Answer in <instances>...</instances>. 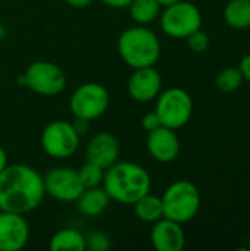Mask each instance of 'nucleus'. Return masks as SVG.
Returning <instances> with one entry per match:
<instances>
[{
	"label": "nucleus",
	"instance_id": "1",
	"mask_svg": "<svg viewBox=\"0 0 250 251\" xmlns=\"http://www.w3.org/2000/svg\"><path fill=\"white\" fill-rule=\"evenodd\" d=\"M44 196V181L37 169L7 163L0 172V210L27 215L41 204Z\"/></svg>",
	"mask_w": 250,
	"mask_h": 251
},
{
	"label": "nucleus",
	"instance_id": "2",
	"mask_svg": "<svg viewBox=\"0 0 250 251\" xmlns=\"http://www.w3.org/2000/svg\"><path fill=\"white\" fill-rule=\"evenodd\" d=\"M102 187L111 200L121 204H134L150 193L152 178L149 172L134 162H115L105 171Z\"/></svg>",
	"mask_w": 250,
	"mask_h": 251
},
{
	"label": "nucleus",
	"instance_id": "3",
	"mask_svg": "<svg viewBox=\"0 0 250 251\" xmlns=\"http://www.w3.org/2000/svg\"><path fill=\"white\" fill-rule=\"evenodd\" d=\"M116 46L124 63L133 69L155 66L161 57V41L146 25L124 29L118 37Z\"/></svg>",
	"mask_w": 250,
	"mask_h": 251
},
{
	"label": "nucleus",
	"instance_id": "4",
	"mask_svg": "<svg viewBox=\"0 0 250 251\" xmlns=\"http://www.w3.org/2000/svg\"><path fill=\"white\" fill-rule=\"evenodd\" d=\"M164 218L178 224H187L196 218L200 209V193L197 187L186 179L172 182L162 194Z\"/></svg>",
	"mask_w": 250,
	"mask_h": 251
},
{
	"label": "nucleus",
	"instance_id": "5",
	"mask_svg": "<svg viewBox=\"0 0 250 251\" xmlns=\"http://www.w3.org/2000/svg\"><path fill=\"white\" fill-rule=\"evenodd\" d=\"M155 112L164 126L177 131L190 122L193 115V99L186 90L171 87L156 97Z\"/></svg>",
	"mask_w": 250,
	"mask_h": 251
},
{
	"label": "nucleus",
	"instance_id": "6",
	"mask_svg": "<svg viewBox=\"0 0 250 251\" xmlns=\"http://www.w3.org/2000/svg\"><path fill=\"white\" fill-rule=\"evenodd\" d=\"M162 31L172 38H187L202 28V13L192 1L180 0L165 6L159 15Z\"/></svg>",
	"mask_w": 250,
	"mask_h": 251
},
{
	"label": "nucleus",
	"instance_id": "7",
	"mask_svg": "<svg viewBox=\"0 0 250 251\" xmlns=\"http://www.w3.org/2000/svg\"><path fill=\"white\" fill-rule=\"evenodd\" d=\"M111 96L106 87L99 82H85L77 87L69 100V109L74 118L94 121L109 107Z\"/></svg>",
	"mask_w": 250,
	"mask_h": 251
},
{
	"label": "nucleus",
	"instance_id": "8",
	"mask_svg": "<svg viewBox=\"0 0 250 251\" xmlns=\"http://www.w3.org/2000/svg\"><path fill=\"white\" fill-rule=\"evenodd\" d=\"M80 140L72 122L68 121H53L41 132V147L53 159L71 157L78 150Z\"/></svg>",
	"mask_w": 250,
	"mask_h": 251
},
{
	"label": "nucleus",
	"instance_id": "9",
	"mask_svg": "<svg viewBox=\"0 0 250 251\" xmlns=\"http://www.w3.org/2000/svg\"><path fill=\"white\" fill-rule=\"evenodd\" d=\"M25 87L40 96H56L63 91L66 85L65 72L53 62L37 60L32 62L24 74Z\"/></svg>",
	"mask_w": 250,
	"mask_h": 251
},
{
	"label": "nucleus",
	"instance_id": "10",
	"mask_svg": "<svg viewBox=\"0 0 250 251\" xmlns=\"http://www.w3.org/2000/svg\"><path fill=\"white\" fill-rule=\"evenodd\" d=\"M44 190L52 199L63 203L77 201L84 187L80 181L78 172L68 166H56L44 176Z\"/></svg>",
	"mask_w": 250,
	"mask_h": 251
},
{
	"label": "nucleus",
	"instance_id": "11",
	"mask_svg": "<svg viewBox=\"0 0 250 251\" xmlns=\"http://www.w3.org/2000/svg\"><path fill=\"white\" fill-rule=\"evenodd\" d=\"M29 240L25 215L0 210V251L22 250Z\"/></svg>",
	"mask_w": 250,
	"mask_h": 251
},
{
	"label": "nucleus",
	"instance_id": "12",
	"mask_svg": "<svg viewBox=\"0 0 250 251\" xmlns=\"http://www.w3.org/2000/svg\"><path fill=\"white\" fill-rule=\"evenodd\" d=\"M161 88H162V76L155 66L134 69L127 84L130 97L139 103H149L155 100L159 96Z\"/></svg>",
	"mask_w": 250,
	"mask_h": 251
},
{
	"label": "nucleus",
	"instance_id": "13",
	"mask_svg": "<svg viewBox=\"0 0 250 251\" xmlns=\"http://www.w3.org/2000/svg\"><path fill=\"white\" fill-rule=\"evenodd\" d=\"M146 147L153 160L159 163H171L178 157L181 144L175 129L162 125L147 132Z\"/></svg>",
	"mask_w": 250,
	"mask_h": 251
},
{
	"label": "nucleus",
	"instance_id": "14",
	"mask_svg": "<svg viewBox=\"0 0 250 251\" xmlns=\"http://www.w3.org/2000/svg\"><path fill=\"white\" fill-rule=\"evenodd\" d=\"M119 156V141L118 138L106 131L94 134L85 146V157L88 162L99 165L103 169H108Z\"/></svg>",
	"mask_w": 250,
	"mask_h": 251
},
{
	"label": "nucleus",
	"instance_id": "15",
	"mask_svg": "<svg viewBox=\"0 0 250 251\" xmlns=\"http://www.w3.org/2000/svg\"><path fill=\"white\" fill-rule=\"evenodd\" d=\"M150 241L158 251H181L186 246V234L181 224L162 218L153 224Z\"/></svg>",
	"mask_w": 250,
	"mask_h": 251
},
{
	"label": "nucleus",
	"instance_id": "16",
	"mask_svg": "<svg viewBox=\"0 0 250 251\" xmlns=\"http://www.w3.org/2000/svg\"><path fill=\"white\" fill-rule=\"evenodd\" d=\"M111 197L105 191V188L93 187V188H84L80 197L77 199V207L81 215L87 218H96L100 216L109 206Z\"/></svg>",
	"mask_w": 250,
	"mask_h": 251
},
{
	"label": "nucleus",
	"instance_id": "17",
	"mask_svg": "<svg viewBox=\"0 0 250 251\" xmlns=\"http://www.w3.org/2000/svg\"><path fill=\"white\" fill-rule=\"evenodd\" d=\"M134 213L137 219L146 224H155L156 221L164 218V206H162V199L147 193L143 197H140L134 204Z\"/></svg>",
	"mask_w": 250,
	"mask_h": 251
},
{
	"label": "nucleus",
	"instance_id": "18",
	"mask_svg": "<svg viewBox=\"0 0 250 251\" xmlns=\"http://www.w3.org/2000/svg\"><path fill=\"white\" fill-rule=\"evenodd\" d=\"M49 247L52 251H84L85 237L83 232L74 228L59 229L52 237Z\"/></svg>",
	"mask_w": 250,
	"mask_h": 251
},
{
	"label": "nucleus",
	"instance_id": "19",
	"mask_svg": "<svg viewBox=\"0 0 250 251\" xmlns=\"http://www.w3.org/2000/svg\"><path fill=\"white\" fill-rule=\"evenodd\" d=\"M224 19L234 29L250 28V0H230L224 7Z\"/></svg>",
	"mask_w": 250,
	"mask_h": 251
},
{
	"label": "nucleus",
	"instance_id": "20",
	"mask_svg": "<svg viewBox=\"0 0 250 251\" xmlns=\"http://www.w3.org/2000/svg\"><path fill=\"white\" fill-rule=\"evenodd\" d=\"M162 6L158 0H131L128 12L131 19L137 25H149L156 21L161 15Z\"/></svg>",
	"mask_w": 250,
	"mask_h": 251
},
{
	"label": "nucleus",
	"instance_id": "21",
	"mask_svg": "<svg viewBox=\"0 0 250 251\" xmlns=\"http://www.w3.org/2000/svg\"><path fill=\"white\" fill-rule=\"evenodd\" d=\"M243 81L245 78L239 68H225L217 75L215 85L222 93H233L242 87Z\"/></svg>",
	"mask_w": 250,
	"mask_h": 251
},
{
	"label": "nucleus",
	"instance_id": "22",
	"mask_svg": "<svg viewBox=\"0 0 250 251\" xmlns=\"http://www.w3.org/2000/svg\"><path fill=\"white\" fill-rule=\"evenodd\" d=\"M105 171L106 169L100 168L99 165L87 160L77 172H78V176H80L83 187L84 188H93V187H100L103 184Z\"/></svg>",
	"mask_w": 250,
	"mask_h": 251
},
{
	"label": "nucleus",
	"instance_id": "23",
	"mask_svg": "<svg viewBox=\"0 0 250 251\" xmlns=\"http://www.w3.org/2000/svg\"><path fill=\"white\" fill-rule=\"evenodd\" d=\"M187 46L194 53H203L208 50L209 47V37L205 31L197 29L194 32H192L187 38Z\"/></svg>",
	"mask_w": 250,
	"mask_h": 251
},
{
	"label": "nucleus",
	"instance_id": "24",
	"mask_svg": "<svg viewBox=\"0 0 250 251\" xmlns=\"http://www.w3.org/2000/svg\"><path fill=\"white\" fill-rule=\"evenodd\" d=\"M111 247V240L103 232H91L85 237V250L106 251Z\"/></svg>",
	"mask_w": 250,
	"mask_h": 251
},
{
	"label": "nucleus",
	"instance_id": "25",
	"mask_svg": "<svg viewBox=\"0 0 250 251\" xmlns=\"http://www.w3.org/2000/svg\"><path fill=\"white\" fill-rule=\"evenodd\" d=\"M141 126H143V129L147 131V132H150V131H153V129L162 126L158 113H156V112H149V113H146V115L141 118Z\"/></svg>",
	"mask_w": 250,
	"mask_h": 251
},
{
	"label": "nucleus",
	"instance_id": "26",
	"mask_svg": "<svg viewBox=\"0 0 250 251\" xmlns=\"http://www.w3.org/2000/svg\"><path fill=\"white\" fill-rule=\"evenodd\" d=\"M72 125H74V128H75V131H77V134L80 137L88 134V131H90V121H87V119L75 118V121L72 122Z\"/></svg>",
	"mask_w": 250,
	"mask_h": 251
},
{
	"label": "nucleus",
	"instance_id": "27",
	"mask_svg": "<svg viewBox=\"0 0 250 251\" xmlns=\"http://www.w3.org/2000/svg\"><path fill=\"white\" fill-rule=\"evenodd\" d=\"M239 69L243 75L245 79L250 81V53L246 54L242 60H240V65H239Z\"/></svg>",
	"mask_w": 250,
	"mask_h": 251
},
{
	"label": "nucleus",
	"instance_id": "28",
	"mask_svg": "<svg viewBox=\"0 0 250 251\" xmlns=\"http://www.w3.org/2000/svg\"><path fill=\"white\" fill-rule=\"evenodd\" d=\"M103 4L113 7V9H122V7H128V4L131 3V0H100Z\"/></svg>",
	"mask_w": 250,
	"mask_h": 251
},
{
	"label": "nucleus",
	"instance_id": "29",
	"mask_svg": "<svg viewBox=\"0 0 250 251\" xmlns=\"http://www.w3.org/2000/svg\"><path fill=\"white\" fill-rule=\"evenodd\" d=\"M71 7H75V9H84L87 6H90L94 0H65Z\"/></svg>",
	"mask_w": 250,
	"mask_h": 251
},
{
	"label": "nucleus",
	"instance_id": "30",
	"mask_svg": "<svg viewBox=\"0 0 250 251\" xmlns=\"http://www.w3.org/2000/svg\"><path fill=\"white\" fill-rule=\"evenodd\" d=\"M6 165H7V154H6L4 149L0 146V172L6 168Z\"/></svg>",
	"mask_w": 250,
	"mask_h": 251
},
{
	"label": "nucleus",
	"instance_id": "31",
	"mask_svg": "<svg viewBox=\"0 0 250 251\" xmlns=\"http://www.w3.org/2000/svg\"><path fill=\"white\" fill-rule=\"evenodd\" d=\"M158 1H159V4H161L162 7H165V6H169V4L177 3V1H180V0H158Z\"/></svg>",
	"mask_w": 250,
	"mask_h": 251
},
{
	"label": "nucleus",
	"instance_id": "32",
	"mask_svg": "<svg viewBox=\"0 0 250 251\" xmlns=\"http://www.w3.org/2000/svg\"><path fill=\"white\" fill-rule=\"evenodd\" d=\"M0 28H1V21H0Z\"/></svg>",
	"mask_w": 250,
	"mask_h": 251
},
{
	"label": "nucleus",
	"instance_id": "33",
	"mask_svg": "<svg viewBox=\"0 0 250 251\" xmlns=\"http://www.w3.org/2000/svg\"><path fill=\"white\" fill-rule=\"evenodd\" d=\"M249 249H250V238H249Z\"/></svg>",
	"mask_w": 250,
	"mask_h": 251
}]
</instances>
